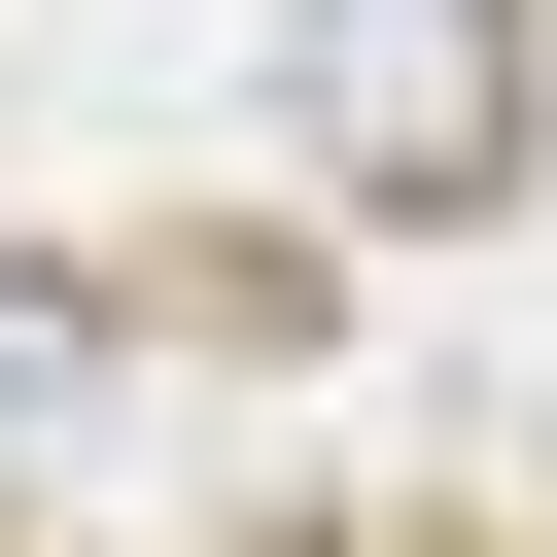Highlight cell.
<instances>
[{
    "label": "cell",
    "mask_w": 557,
    "mask_h": 557,
    "mask_svg": "<svg viewBox=\"0 0 557 557\" xmlns=\"http://www.w3.org/2000/svg\"><path fill=\"white\" fill-rule=\"evenodd\" d=\"M278 104H313L348 209H487V174H522V0H313Z\"/></svg>",
    "instance_id": "obj_1"
},
{
    "label": "cell",
    "mask_w": 557,
    "mask_h": 557,
    "mask_svg": "<svg viewBox=\"0 0 557 557\" xmlns=\"http://www.w3.org/2000/svg\"><path fill=\"white\" fill-rule=\"evenodd\" d=\"M70 383H104V313H70V278H0V453H70Z\"/></svg>",
    "instance_id": "obj_2"
}]
</instances>
